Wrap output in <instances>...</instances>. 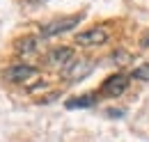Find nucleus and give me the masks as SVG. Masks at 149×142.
<instances>
[{
	"label": "nucleus",
	"mask_w": 149,
	"mask_h": 142,
	"mask_svg": "<svg viewBox=\"0 0 149 142\" xmlns=\"http://www.w3.org/2000/svg\"><path fill=\"white\" fill-rule=\"evenodd\" d=\"M85 14H74V16H64V18H55V21H48L46 25H41V37H57L64 35L69 30H74L76 25L83 21Z\"/></svg>",
	"instance_id": "obj_2"
},
{
	"label": "nucleus",
	"mask_w": 149,
	"mask_h": 142,
	"mask_svg": "<svg viewBox=\"0 0 149 142\" xmlns=\"http://www.w3.org/2000/svg\"><path fill=\"white\" fill-rule=\"evenodd\" d=\"M129 87V76L126 73H112L106 78V83L101 85V94L103 96H110V99H117L119 94H124Z\"/></svg>",
	"instance_id": "obj_4"
},
{
	"label": "nucleus",
	"mask_w": 149,
	"mask_h": 142,
	"mask_svg": "<svg viewBox=\"0 0 149 142\" xmlns=\"http://www.w3.org/2000/svg\"><path fill=\"white\" fill-rule=\"evenodd\" d=\"M106 115H108V117H124V110H119V108H110Z\"/></svg>",
	"instance_id": "obj_10"
},
{
	"label": "nucleus",
	"mask_w": 149,
	"mask_h": 142,
	"mask_svg": "<svg viewBox=\"0 0 149 142\" xmlns=\"http://www.w3.org/2000/svg\"><path fill=\"white\" fill-rule=\"evenodd\" d=\"M30 2H46V0H30Z\"/></svg>",
	"instance_id": "obj_11"
},
{
	"label": "nucleus",
	"mask_w": 149,
	"mask_h": 142,
	"mask_svg": "<svg viewBox=\"0 0 149 142\" xmlns=\"http://www.w3.org/2000/svg\"><path fill=\"white\" fill-rule=\"evenodd\" d=\"M108 39H110V35H108L106 28L94 25V28L85 30V32H78L74 41L78 44V46H101V44H106Z\"/></svg>",
	"instance_id": "obj_3"
},
{
	"label": "nucleus",
	"mask_w": 149,
	"mask_h": 142,
	"mask_svg": "<svg viewBox=\"0 0 149 142\" xmlns=\"http://www.w3.org/2000/svg\"><path fill=\"white\" fill-rule=\"evenodd\" d=\"M74 60V48L71 46H57L46 53V64L51 67H67Z\"/></svg>",
	"instance_id": "obj_6"
},
{
	"label": "nucleus",
	"mask_w": 149,
	"mask_h": 142,
	"mask_svg": "<svg viewBox=\"0 0 149 142\" xmlns=\"http://www.w3.org/2000/svg\"><path fill=\"white\" fill-rule=\"evenodd\" d=\"M92 71H94V60L80 57V60H71V62L64 67L62 76H64V80H69V85H74V83H78V80L87 78Z\"/></svg>",
	"instance_id": "obj_1"
},
{
	"label": "nucleus",
	"mask_w": 149,
	"mask_h": 142,
	"mask_svg": "<svg viewBox=\"0 0 149 142\" xmlns=\"http://www.w3.org/2000/svg\"><path fill=\"white\" fill-rule=\"evenodd\" d=\"M94 103H96V92H87V94H83V96H74V99L64 101V106L69 108V110H78V108H92Z\"/></svg>",
	"instance_id": "obj_7"
},
{
	"label": "nucleus",
	"mask_w": 149,
	"mask_h": 142,
	"mask_svg": "<svg viewBox=\"0 0 149 142\" xmlns=\"http://www.w3.org/2000/svg\"><path fill=\"white\" fill-rule=\"evenodd\" d=\"M37 73H39V69L32 67V64H12L5 71V78L9 83H25L28 78H35Z\"/></svg>",
	"instance_id": "obj_5"
},
{
	"label": "nucleus",
	"mask_w": 149,
	"mask_h": 142,
	"mask_svg": "<svg viewBox=\"0 0 149 142\" xmlns=\"http://www.w3.org/2000/svg\"><path fill=\"white\" fill-rule=\"evenodd\" d=\"M129 78L138 80V83H147V80H149V62H145V64H138V67H135V69L129 73Z\"/></svg>",
	"instance_id": "obj_9"
},
{
	"label": "nucleus",
	"mask_w": 149,
	"mask_h": 142,
	"mask_svg": "<svg viewBox=\"0 0 149 142\" xmlns=\"http://www.w3.org/2000/svg\"><path fill=\"white\" fill-rule=\"evenodd\" d=\"M14 51H16L21 57H28V55H32L35 51H37V37L25 35V37H21V39H16V48H14Z\"/></svg>",
	"instance_id": "obj_8"
}]
</instances>
